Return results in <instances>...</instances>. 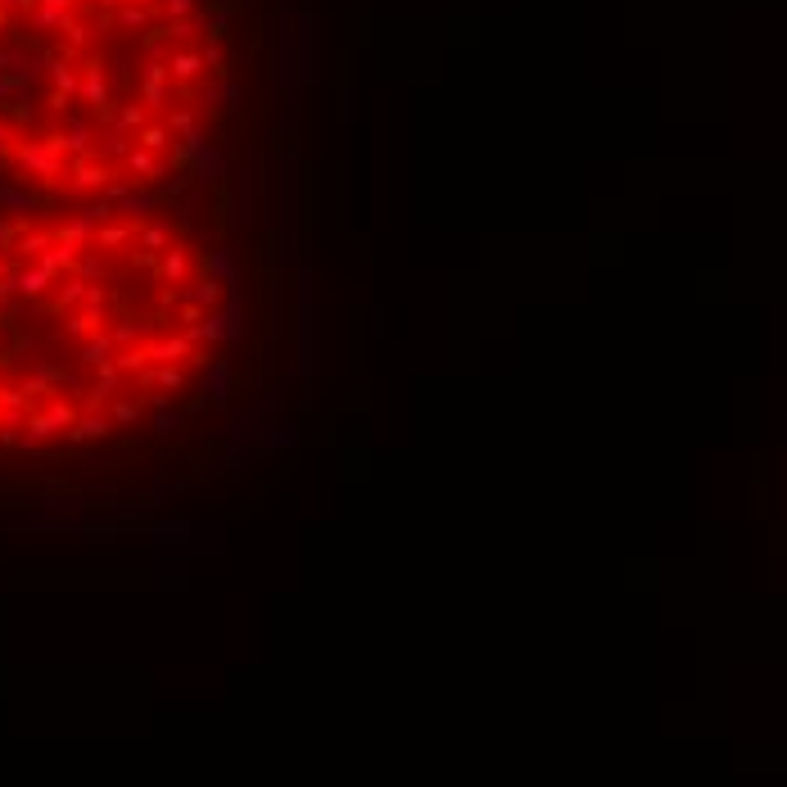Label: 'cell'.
<instances>
[{"label":"cell","instance_id":"cell-1","mask_svg":"<svg viewBox=\"0 0 787 787\" xmlns=\"http://www.w3.org/2000/svg\"><path fill=\"white\" fill-rule=\"evenodd\" d=\"M232 285L186 222L0 213V453H73L181 403L222 358Z\"/></svg>","mask_w":787,"mask_h":787},{"label":"cell","instance_id":"cell-2","mask_svg":"<svg viewBox=\"0 0 787 787\" xmlns=\"http://www.w3.org/2000/svg\"><path fill=\"white\" fill-rule=\"evenodd\" d=\"M208 0H0V177L118 204L181 177L227 100Z\"/></svg>","mask_w":787,"mask_h":787}]
</instances>
